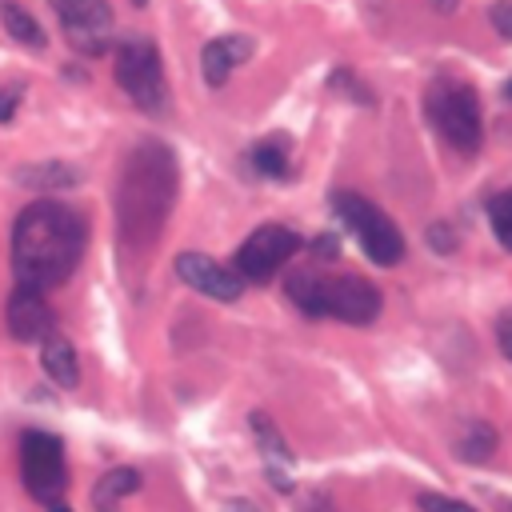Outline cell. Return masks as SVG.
I'll use <instances>...</instances> for the list:
<instances>
[{
	"label": "cell",
	"mask_w": 512,
	"mask_h": 512,
	"mask_svg": "<svg viewBox=\"0 0 512 512\" xmlns=\"http://www.w3.org/2000/svg\"><path fill=\"white\" fill-rule=\"evenodd\" d=\"M84 256V220L60 200H32L12 224L16 284L36 292L64 284Z\"/></svg>",
	"instance_id": "cell-1"
},
{
	"label": "cell",
	"mask_w": 512,
	"mask_h": 512,
	"mask_svg": "<svg viewBox=\"0 0 512 512\" xmlns=\"http://www.w3.org/2000/svg\"><path fill=\"white\" fill-rule=\"evenodd\" d=\"M172 200H176V160L164 144L148 140L128 156L120 192H116V216H120L124 244L148 248L160 236Z\"/></svg>",
	"instance_id": "cell-2"
},
{
	"label": "cell",
	"mask_w": 512,
	"mask_h": 512,
	"mask_svg": "<svg viewBox=\"0 0 512 512\" xmlns=\"http://www.w3.org/2000/svg\"><path fill=\"white\" fill-rule=\"evenodd\" d=\"M288 296L308 316H332L340 324H372L380 316V292L364 276H316L292 272Z\"/></svg>",
	"instance_id": "cell-3"
},
{
	"label": "cell",
	"mask_w": 512,
	"mask_h": 512,
	"mask_svg": "<svg viewBox=\"0 0 512 512\" xmlns=\"http://www.w3.org/2000/svg\"><path fill=\"white\" fill-rule=\"evenodd\" d=\"M424 112L432 120V128L456 148V152H476L480 136H484V120H480V96L472 84L464 80H436L424 96Z\"/></svg>",
	"instance_id": "cell-4"
},
{
	"label": "cell",
	"mask_w": 512,
	"mask_h": 512,
	"mask_svg": "<svg viewBox=\"0 0 512 512\" xmlns=\"http://www.w3.org/2000/svg\"><path fill=\"white\" fill-rule=\"evenodd\" d=\"M332 212H336L340 224L356 236V244L364 248V256H368L372 264H380V268L400 264V256H404V236H400V228H396L372 200H364L360 192L336 188V192H332Z\"/></svg>",
	"instance_id": "cell-5"
},
{
	"label": "cell",
	"mask_w": 512,
	"mask_h": 512,
	"mask_svg": "<svg viewBox=\"0 0 512 512\" xmlns=\"http://www.w3.org/2000/svg\"><path fill=\"white\" fill-rule=\"evenodd\" d=\"M112 72H116V84L132 96L136 108L144 112H160L168 104V84H164V64H160V52L152 40L144 36H128L116 44V56H112Z\"/></svg>",
	"instance_id": "cell-6"
},
{
	"label": "cell",
	"mask_w": 512,
	"mask_h": 512,
	"mask_svg": "<svg viewBox=\"0 0 512 512\" xmlns=\"http://www.w3.org/2000/svg\"><path fill=\"white\" fill-rule=\"evenodd\" d=\"M20 480L32 500L56 504L68 488V464H64V440L44 428L20 432Z\"/></svg>",
	"instance_id": "cell-7"
},
{
	"label": "cell",
	"mask_w": 512,
	"mask_h": 512,
	"mask_svg": "<svg viewBox=\"0 0 512 512\" xmlns=\"http://www.w3.org/2000/svg\"><path fill=\"white\" fill-rule=\"evenodd\" d=\"M300 248V236L284 224H260L240 248H236V276L252 284H268Z\"/></svg>",
	"instance_id": "cell-8"
},
{
	"label": "cell",
	"mask_w": 512,
	"mask_h": 512,
	"mask_svg": "<svg viewBox=\"0 0 512 512\" xmlns=\"http://www.w3.org/2000/svg\"><path fill=\"white\" fill-rule=\"evenodd\" d=\"M64 24V36L84 56H104L112 48V4L108 0H48Z\"/></svg>",
	"instance_id": "cell-9"
},
{
	"label": "cell",
	"mask_w": 512,
	"mask_h": 512,
	"mask_svg": "<svg viewBox=\"0 0 512 512\" xmlns=\"http://www.w3.org/2000/svg\"><path fill=\"white\" fill-rule=\"evenodd\" d=\"M176 276L188 288H196V292H204L212 300H236L244 292V280L232 268H224L212 256H204V252H180L176 256Z\"/></svg>",
	"instance_id": "cell-10"
},
{
	"label": "cell",
	"mask_w": 512,
	"mask_h": 512,
	"mask_svg": "<svg viewBox=\"0 0 512 512\" xmlns=\"http://www.w3.org/2000/svg\"><path fill=\"white\" fill-rule=\"evenodd\" d=\"M4 316H8V332H12L16 340H24V344L44 340V336L52 332V308H48L44 292H36V288H28V284H16V288H12Z\"/></svg>",
	"instance_id": "cell-11"
},
{
	"label": "cell",
	"mask_w": 512,
	"mask_h": 512,
	"mask_svg": "<svg viewBox=\"0 0 512 512\" xmlns=\"http://www.w3.org/2000/svg\"><path fill=\"white\" fill-rule=\"evenodd\" d=\"M252 40L248 36H240V32H228V36H216V40H208L204 48H200V68H204V80L212 84V88H220L228 76H232V68L236 64H244L248 56H252Z\"/></svg>",
	"instance_id": "cell-12"
},
{
	"label": "cell",
	"mask_w": 512,
	"mask_h": 512,
	"mask_svg": "<svg viewBox=\"0 0 512 512\" xmlns=\"http://www.w3.org/2000/svg\"><path fill=\"white\" fill-rule=\"evenodd\" d=\"M248 424H252V432H256V444H260V456H264V464H268L272 484H276L280 492H288V488H292V480H288V468H292V448H288V440L276 432V424H272L264 412H252Z\"/></svg>",
	"instance_id": "cell-13"
},
{
	"label": "cell",
	"mask_w": 512,
	"mask_h": 512,
	"mask_svg": "<svg viewBox=\"0 0 512 512\" xmlns=\"http://www.w3.org/2000/svg\"><path fill=\"white\" fill-rule=\"evenodd\" d=\"M40 368H44V376H48L52 384H60V388H76V384H80L76 348H72V340L60 336V332H48V336L40 340Z\"/></svg>",
	"instance_id": "cell-14"
},
{
	"label": "cell",
	"mask_w": 512,
	"mask_h": 512,
	"mask_svg": "<svg viewBox=\"0 0 512 512\" xmlns=\"http://www.w3.org/2000/svg\"><path fill=\"white\" fill-rule=\"evenodd\" d=\"M80 180L76 168H68L64 160H40V164H28L16 172V184L32 188V192H56V188H72Z\"/></svg>",
	"instance_id": "cell-15"
},
{
	"label": "cell",
	"mask_w": 512,
	"mask_h": 512,
	"mask_svg": "<svg viewBox=\"0 0 512 512\" xmlns=\"http://www.w3.org/2000/svg\"><path fill=\"white\" fill-rule=\"evenodd\" d=\"M136 488H140V472H136V468H112V472H104V476L96 480V488H92V508H96V512H116L120 500L132 496Z\"/></svg>",
	"instance_id": "cell-16"
},
{
	"label": "cell",
	"mask_w": 512,
	"mask_h": 512,
	"mask_svg": "<svg viewBox=\"0 0 512 512\" xmlns=\"http://www.w3.org/2000/svg\"><path fill=\"white\" fill-rule=\"evenodd\" d=\"M0 20H4V28H8V36L16 44H28V48H44L48 44L44 28L36 24V16H28L20 4H0Z\"/></svg>",
	"instance_id": "cell-17"
},
{
	"label": "cell",
	"mask_w": 512,
	"mask_h": 512,
	"mask_svg": "<svg viewBox=\"0 0 512 512\" xmlns=\"http://www.w3.org/2000/svg\"><path fill=\"white\" fill-rule=\"evenodd\" d=\"M252 168L260 172V176H288V148H284V140H260L256 148H252Z\"/></svg>",
	"instance_id": "cell-18"
},
{
	"label": "cell",
	"mask_w": 512,
	"mask_h": 512,
	"mask_svg": "<svg viewBox=\"0 0 512 512\" xmlns=\"http://www.w3.org/2000/svg\"><path fill=\"white\" fill-rule=\"evenodd\" d=\"M488 224H492L496 240L512 252V188H508V192H496V196L488 200Z\"/></svg>",
	"instance_id": "cell-19"
},
{
	"label": "cell",
	"mask_w": 512,
	"mask_h": 512,
	"mask_svg": "<svg viewBox=\"0 0 512 512\" xmlns=\"http://www.w3.org/2000/svg\"><path fill=\"white\" fill-rule=\"evenodd\" d=\"M496 448V432L488 424H468V436L460 440V456L464 460H488Z\"/></svg>",
	"instance_id": "cell-20"
},
{
	"label": "cell",
	"mask_w": 512,
	"mask_h": 512,
	"mask_svg": "<svg viewBox=\"0 0 512 512\" xmlns=\"http://www.w3.org/2000/svg\"><path fill=\"white\" fill-rule=\"evenodd\" d=\"M332 88H348V100H360V104H372V96H368V88L348 72V68H336L332 72Z\"/></svg>",
	"instance_id": "cell-21"
},
{
	"label": "cell",
	"mask_w": 512,
	"mask_h": 512,
	"mask_svg": "<svg viewBox=\"0 0 512 512\" xmlns=\"http://www.w3.org/2000/svg\"><path fill=\"white\" fill-rule=\"evenodd\" d=\"M420 508H424V512H476L472 504L452 500V496H436V492H424V496H420Z\"/></svg>",
	"instance_id": "cell-22"
},
{
	"label": "cell",
	"mask_w": 512,
	"mask_h": 512,
	"mask_svg": "<svg viewBox=\"0 0 512 512\" xmlns=\"http://www.w3.org/2000/svg\"><path fill=\"white\" fill-rule=\"evenodd\" d=\"M488 16H492V28H496L504 40H512V0H496Z\"/></svg>",
	"instance_id": "cell-23"
},
{
	"label": "cell",
	"mask_w": 512,
	"mask_h": 512,
	"mask_svg": "<svg viewBox=\"0 0 512 512\" xmlns=\"http://www.w3.org/2000/svg\"><path fill=\"white\" fill-rule=\"evenodd\" d=\"M16 104H20V88H0V124L16 116Z\"/></svg>",
	"instance_id": "cell-24"
},
{
	"label": "cell",
	"mask_w": 512,
	"mask_h": 512,
	"mask_svg": "<svg viewBox=\"0 0 512 512\" xmlns=\"http://www.w3.org/2000/svg\"><path fill=\"white\" fill-rule=\"evenodd\" d=\"M428 236H432V244H436L440 252H448V248H456V232H452V228H448L444 220H440V224H432V232H428Z\"/></svg>",
	"instance_id": "cell-25"
},
{
	"label": "cell",
	"mask_w": 512,
	"mask_h": 512,
	"mask_svg": "<svg viewBox=\"0 0 512 512\" xmlns=\"http://www.w3.org/2000/svg\"><path fill=\"white\" fill-rule=\"evenodd\" d=\"M500 348H504V356L512 360V316L500 324Z\"/></svg>",
	"instance_id": "cell-26"
},
{
	"label": "cell",
	"mask_w": 512,
	"mask_h": 512,
	"mask_svg": "<svg viewBox=\"0 0 512 512\" xmlns=\"http://www.w3.org/2000/svg\"><path fill=\"white\" fill-rule=\"evenodd\" d=\"M304 512H332V500H328V496H312V500L304 504Z\"/></svg>",
	"instance_id": "cell-27"
},
{
	"label": "cell",
	"mask_w": 512,
	"mask_h": 512,
	"mask_svg": "<svg viewBox=\"0 0 512 512\" xmlns=\"http://www.w3.org/2000/svg\"><path fill=\"white\" fill-rule=\"evenodd\" d=\"M48 512H72V508H68V504H60V500H56V504H48Z\"/></svg>",
	"instance_id": "cell-28"
},
{
	"label": "cell",
	"mask_w": 512,
	"mask_h": 512,
	"mask_svg": "<svg viewBox=\"0 0 512 512\" xmlns=\"http://www.w3.org/2000/svg\"><path fill=\"white\" fill-rule=\"evenodd\" d=\"M436 8H448V12H452V8H456V0H436Z\"/></svg>",
	"instance_id": "cell-29"
},
{
	"label": "cell",
	"mask_w": 512,
	"mask_h": 512,
	"mask_svg": "<svg viewBox=\"0 0 512 512\" xmlns=\"http://www.w3.org/2000/svg\"><path fill=\"white\" fill-rule=\"evenodd\" d=\"M228 512H252V508H248V504H232Z\"/></svg>",
	"instance_id": "cell-30"
},
{
	"label": "cell",
	"mask_w": 512,
	"mask_h": 512,
	"mask_svg": "<svg viewBox=\"0 0 512 512\" xmlns=\"http://www.w3.org/2000/svg\"><path fill=\"white\" fill-rule=\"evenodd\" d=\"M504 100H512V80H508V84H504Z\"/></svg>",
	"instance_id": "cell-31"
}]
</instances>
